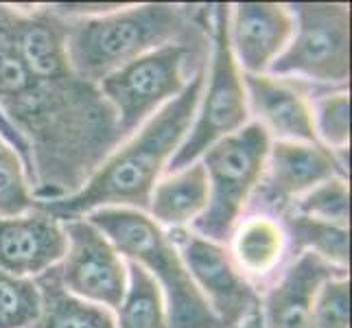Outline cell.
<instances>
[{"label":"cell","mask_w":352,"mask_h":328,"mask_svg":"<svg viewBox=\"0 0 352 328\" xmlns=\"http://www.w3.org/2000/svg\"><path fill=\"white\" fill-rule=\"evenodd\" d=\"M294 35L270 66L278 77L344 83L350 77V9L335 3H298L289 7Z\"/></svg>","instance_id":"cell-6"},{"label":"cell","mask_w":352,"mask_h":328,"mask_svg":"<svg viewBox=\"0 0 352 328\" xmlns=\"http://www.w3.org/2000/svg\"><path fill=\"white\" fill-rule=\"evenodd\" d=\"M94 223L118 254L142 267L164 296L168 328H223L188 276L171 237L149 215L131 208L90 212Z\"/></svg>","instance_id":"cell-3"},{"label":"cell","mask_w":352,"mask_h":328,"mask_svg":"<svg viewBox=\"0 0 352 328\" xmlns=\"http://www.w3.org/2000/svg\"><path fill=\"white\" fill-rule=\"evenodd\" d=\"M66 248L62 221L38 206L18 217H0V270L11 276H42L62 263Z\"/></svg>","instance_id":"cell-10"},{"label":"cell","mask_w":352,"mask_h":328,"mask_svg":"<svg viewBox=\"0 0 352 328\" xmlns=\"http://www.w3.org/2000/svg\"><path fill=\"white\" fill-rule=\"evenodd\" d=\"M171 241L188 276L223 328H234L258 311V296L219 243L206 241L182 228L173 230Z\"/></svg>","instance_id":"cell-9"},{"label":"cell","mask_w":352,"mask_h":328,"mask_svg":"<svg viewBox=\"0 0 352 328\" xmlns=\"http://www.w3.org/2000/svg\"><path fill=\"white\" fill-rule=\"evenodd\" d=\"M287 232L272 217H250L234 232L232 254L234 265L252 278H265L276 272L285 256Z\"/></svg>","instance_id":"cell-17"},{"label":"cell","mask_w":352,"mask_h":328,"mask_svg":"<svg viewBox=\"0 0 352 328\" xmlns=\"http://www.w3.org/2000/svg\"><path fill=\"white\" fill-rule=\"evenodd\" d=\"M64 20L70 70L94 86L155 48L195 42L188 11L177 5H140Z\"/></svg>","instance_id":"cell-2"},{"label":"cell","mask_w":352,"mask_h":328,"mask_svg":"<svg viewBox=\"0 0 352 328\" xmlns=\"http://www.w3.org/2000/svg\"><path fill=\"white\" fill-rule=\"evenodd\" d=\"M192 44L155 48L99 81L96 88L112 105L123 138L186 88L184 68L192 57Z\"/></svg>","instance_id":"cell-7"},{"label":"cell","mask_w":352,"mask_h":328,"mask_svg":"<svg viewBox=\"0 0 352 328\" xmlns=\"http://www.w3.org/2000/svg\"><path fill=\"white\" fill-rule=\"evenodd\" d=\"M116 309V328H168L160 287L142 267L133 263L127 267V287Z\"/></svg>","instance_id":"cell-18"},{"label":"cell","mask_w":352,"mask_h":328,"mask_svg":"<svg viewBox=\"0 0 352 328\" xmlns=\"http://www.w3.org/2000/svg\"><path fill=\"white\" fill-rule=\"evenodd\" d=\"M270 153V133L258 123H248L239 131L217 140L204 153V171L208 179V204L192 221V230L206 241L230 239L239 217L258 184Z\"/></svg>","instance_id":"cell-4"},{"label":"cell","mask_w":352,"mask_h":328,"mask_svg":"<svg viewBox=\"0 0 352 328\" xmlns=\"http://www.w3.org/2000/svg\"><path fill=\"white\" fill-rule=\"evenodd\" d=\"M348 186L344 177H331L302 195L296 206V215H305L320 221L348 228Z\"/></svg>","instance_id":"cell-23"},{"label":"cell","mask_w":352,"mask_h":328,"mask_svg":"<svg viewBox=\"0 0 352 328\" xmlns=\"http://www.w3.org/2000/svg\"><path fill=\"white\" fill-rule=\"evenodd\" d=\"M337 276H346V270L302 252L267 294L261 309L263 328H311L313 300L320 287Z\"/></svg>","instance_id":"cell-13"},{"label":"cell","mask_w":352,"mask_h":328,"mask_svg":"<svg viewBox=\"0 0 352 328\" xmlns=\"http://www.w3.org/2000/svg\"><path fill=\"white\" fill-rule=\"evenodd\" d=\"M248 107L258 116L256 123L278 140L318 142L313 112L307 94L294 83L270 75H243Z\"/></svg>","instance_id":"cell-14"},{"label":"cell","mask_w":352,"mask_h":328,"mask_svg":"<svg viewBox=\"0 0 352 328\" xmlns=\"http://www.w3.org/2000/svg\"><path fill=\"white\" fill-rule=\"evenodd\" d=\"M35 206L20 155L0 138V217H18Z\"/></svg>","instance_id":"cell-21"},{"label":"cell","mask_w":352,"mask_h":328,"mask_svg":"<svg viewBox=\"0 0 352 328\" xmlns=\"http://www.w3.org/2000/svg\"><path fill=\"white\" fill-rule=\"evenodd\" d=\"M241 328H263V322H261V309L256 313H252L250 318L245 322H241L239 324Z\"/></svg>","instance_id":"cell-26"},{"label":"cell","mask_w":352,"mask_h":328,"mask_svg":"<svg viewBox=\"0 0 352 328\" xmlns=\"http://www.w3.org/2000/svg\"><path fill=\"white\" fill-rule=\"evenodd\" d=\"M0 138H3L9 144V147L20 155V160H22L24 168H27V175H29L31 173V151H29V144H27V140L22 138V133L5 118L3 112H0Z\"/></svg>","instance_id":"cell-25"},{"label":"cell","mask_w":352,"mask_h":328,"mask_svg":"<svg viewBox=\"0 0 352 328\" xmlns=\"http://www.w3.org/2000/svg\"><path fill=\"white\" fill-rule=\"evenodd\" d=\"M228 22L230 7L217 5L208 86H206V90H201L197 105L199 112H195V118H192L195 120L192 129L188 131L184 142L177 147L171 160H168V173L182 171V168L197 162L217 140H221L248 125V96L243 79L239 75V66L234 62L232 48H230Z\"/></svg>","instance_id":"cell-5"},{"label":"cell","mask_w":352,"mask_h":328,"mask_svg":"<svg viewBox=\"0 0 352 328\" xmlns=\"http://www.w3.org/2000/svg\"><path fill=\"white\" fill-rule=\"evenodd\" d=\"M35 285L40 289L42 311L29 328H116V320L105 307L70 296L59 283L55 267L35 278Z\"/></svg>","instance_id":"cell-16"},{"label":"cell","mask_w":352,"mask_h":328,"mask_svg":"<svg viewBox=\"0 0 352 328\" xmlns=\"http://www.w3.org/2000/svg\"><path fill=\"white\" fill-rule=\"evenodd\" d=\"M40 311L42 298L35 281L0 270V328H29Z\"/></svg>","instance_id":"cell-20"},{"label":"cell","mask_w":352,"mask_h":328,"mask_svg":"<svg viewBox=\"0 0 352 328\" xmlns=\"http://www.w3.org/2000/svg\"><path fill=\"white\" fill-rule=\"evenodd\" d=\"M313 129L318 142L322 140L326 149L346 151L350 140V99L346 92L326 94L315 101Z\"/></svg>","instance_id":"cell-22"},{"label":"cell","mask_w":352,"mask_h":328,"mask_svg":"<svg viewBox=\"0 0 352 328\" xmlns=\"http://www.w3.org/2000/svg\"><path fill=\"white\" fill-rule=\"evenodd\" d=\"M68 248L57 278L70 296L99 307H118L127 287V267L107 237L88 219L62 223Z\"/></svg>","instance_id":"cell-8"},{"label":"cell","mask_w":352,"mask_h":328,"mask_svg":"<svg viewBox=\"0 0 352 328\" xmlns=\"http://www.w3.org/2000/svg\"><path fill=\"white\" fill-rule=\"evenodd\" d=\"M285 221L300 254L311 252L322 261L339 267V270H346L350 261L348 228L320 221V219H311L305 215H287Z\"/></svg>","instance_id":"cell-19"},{"label":"cell","mask_w":352,"mask_h":328,"mask_svg":"<svg viewBox=\"0 0 352 328\" xmlns=\"http://www.w3.org/2000/svg\"><path fill=\"white\" fill-rule=\"evenodd\" d=\"M204 86L206 70L199 68L186 88L157 109L127 144L110 153L77 193L51 201H35V206L57 221L81 219L101 208L149 210L151 190L162 168L184 142Z\"/></svg>","instance_id":"cell-1"},{"label":"cell","mask_w":352,"mask_h":328,"mask_svg":"<svg viewBox=\"0 0 352 328\" xmlns=\"http://www.w3.org/2000/svg\"><path fill=\"white\" fill-rule=\"evenodd\" d=\"M265 164L270 168L265 186V197L276 208L307 195L315 186L331 177H342L344 164L337 160L331 149L320 142H289L276 140L270 144Z\"/></svg>","instance_id":"cell-12"},{"label":"cell","mask_w":352,"mask_h":328,"mask_svg":"<svg viewBox=\"0 0 352 328\" xmlns=\"http://www.w3.org/2000/svg\"><path fill=\"white\" fill-rule=\"evenodd\" d=\"M208 204V179L201 162H192L182 171L157 182L151 190L149 210L157 226L182 228L192 223Z\"/></svg>","instance_id":"cell-15"},{"label":"cell","mask_w":352,"mask_h":328,"mask_svg":"<svg viewBox=\"0 0 352 328\" xmlns=\"http://www.w3.org/2000/svg\"><path fill=\"white\" fill-rule=\"evenodd\" d=\"M311 328H350V281L337 276L326 281L311 309Z\"/></svg>","instance_id":"cell-24"},{"label":"cell","mask_w":352,"mask_h":328,"mask_svg":"<svg viewBox=\"0 0 352 328\" xmlns=\"http://www.w3.org/2000/svg\"><path fill=\"white\" fill-rule=\"evenodd\" d=\"M228 35L243 75H265L294 35V16L285 5L239 3L230 11Z\"/></svg>","instance_id":"cell-11"}]
</instances>
